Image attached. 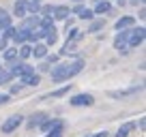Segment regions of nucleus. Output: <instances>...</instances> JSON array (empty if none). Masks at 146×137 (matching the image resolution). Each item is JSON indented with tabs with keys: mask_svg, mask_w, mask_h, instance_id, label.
<instances>
[{
	"mask_svg": "<svg viewBox=\"0 0 146 137\" xmlns=\"http://www.w3.org/2000/svg\"><path fill=\"white\" fill-rule=\"evenodd\" d=\"M82 68H84L82 60H75V62H71V64H58L56 68H52V79H54V82H64V79L78 75Z\"/></svg>",
	"mask_w": 146,
	"mask_h": 137,
	"instance_id": "1",
	"label": "nucleus"
},
{
	"mask_svg": "<svg viewBox=\"0 0 146 137\" xmlns=\"http://www.w3.org/2000/svg\"><path fill=\"white\" fill-rule=\"evenodd\" d=\"M24 122V116L15 114V116H9V118L2 122V126H0V133H5V135H9V133H13L15 128L19 126V124Z\"/></svg>",
	"mask_w": 146,
	"mask_h": 137,
	"instance_id": "2",
	"label": "nucleus"
},
{
	"mask_svg": "<svg viewBox=\"0 0 146 137\" xmlns=\"http://www.w3.org/2000/svg\"><path fill=\"white\" fill-rule=\"evenodd\" d=\"M146 30L144 28H133V30H127V47H137L142 41H144Z\"/></svg>",
	"mask_w": 146,
	"mask_h": 137,
	"instance_id": "3",
	"label": "nucleus"
},
{
	"mask_svg": "<svg viewBox=\"0 0 146 137\" xmlns=\"http://www.w3.org/2000/svg\"><path fill=\"white\" fill-rule=\"evenodd\" d=\"M69 103H71L73 107H82V105H92L95 99H92L90 94H78V96H73V99H69Z\"/></svg>",
	"mask_w": 146,
	"mask_h": 137,
	"instance_id": "4",
	"label": "nucleus"
},
{
	"mask_svg": "<svg viewBox=\"0 0 146 137\" xmlns=\"http://www.w3.org/2000/svg\"><path fill=\"white\" fill-rule=\"evenodd\" d=\"M133 24H135V19H133L131 15H125V17H120L118 22H116V30H127V28H133Z\"/></svg>",
	"mask_w": 146,
	"mask_h": 137,
	"instance_id": "5",
	"label": "nucleus"
},
{
	"mask_svg": "<svg viewBox=\"0 0 146 137\" xmlns=\"http://www.w3.org/2000/svg\"><path fill=\"white\" fill-rule=\"evenodd\" d=\"M69 13H71V11H69V7H54V11H52V17L54 19H69Z\"/></svg>",
	"mask_w": 146,
	"mask_h": 137,
	"instance_id": "6",
	"label": "nucleus"
},
{
	"mask_svg": "<svg viewBox=\"0 0 146 137\" xmlns=\"http://www.w3.org/2000/svg\"><path fill=\"white\" fill-rule=\"evenodd\" d=\"M45 54H47L45 43H35V47L30 49V56H35V58H45Z\"/></svg>",
	"mask_w": 146,
	"mask_h": 137,
	"instance_id": "7",
	"label": "nucleus"
},
{
	"mask_svg": "<svg viewBox=\"0 0 146 137\" xmlns=\"http://www.w3.org/2000/svg\"><path fill=\"white\" fill-rule=\"evenodd\" d=\"M13 13L17 15V17H26V15H28V2H24V0H15Z\"/></svg>",
	"mask_w": 146,
	"mask_h": 137,
	"instance_id": "8",
	"label": "nucleus"
},
{
	"mask_svg": "<svg viewBox=\"0 0 146 137\" xmlns=\"http://www.w3.org/2000/svg\"><path fill=\"white\" fill-rule=\"evenodd\" d=\"M22 82L26 84V86H36V84L41 82V77H39V73H35V71H30V73L22 75Z\"/></svg>",
	"mask_w": 146,
	"mask_h": 137,
	"instance_id": "9",
	"label": "nucleus"
},
{
	"mask_svg": "<svg viewBox=\"0 0 146 137\" xmlns=\"http://www.w3.org/2000/svg\"><path fill=\"white\" fill-rule=\"evenodd\" d=\"M114 47H116V49L127 47V30H118V37L114 39Z\"/></svg>",
	"mask_w": 146,
	"mask_h": 137,
	"instance_id": "10",
	"label": "nucleus"
},
{
	"mask_svg": "<svg viewBox=\"0 0 146 137\" xmlns=\"http://www.w3.org/2000/svg\"><path fill=\"white\" fill-rule=\"evenodd\" d=\"M30 71H32V67H30V64H15V67H13V71H11V75H17V77H22V75L30 73Z\"/></svg>",
	"mask_w": 146,
	"mask_h": 137,
	"instance_id": "11",
	"label": "nucleus"
},
{
	"mask_svg": "<svg viewBox=\"0 0 146 137\" xmlns=\"http://www.w3.org/2000/svg\"><path fill=\"white\" fill-rule=\"evenodd\" d=\"M110 9H112V5H110V0H99L92 13H99V15H103V13H110Z\"/></svg>",
	"mask_w": 146,
	"mask_h": 137,
	"instance_id": "12",
	"label": "nucleus"
},
{
	"mask_svg": "<svg viewBox=\"0 0 146 137\" xmlns=\"http://www.w3.org/2000/svg\"><path fill=\"white\" fill-rule=\"evenodd\" d=\"M137 90H140V86H137V88H129V90H118V92H110V96H112V99H125V96H131V94H135Z\"/></svg>",
	"mask_w": 146,
	"mask_h": 137,
	"instance_id": "13",
	"label": "nucleus"
},
{
	"mask_svg": "<svg viewBox=\"0 0 146 137\" xmlns=\"http://www.w3.org/2000/svg\"><path fill=\"white\" fill-rule=\"evenodd\" d=\"M60 124H64L62 120H43V122H41V131H43V133H47L50 128H54V126H60Z\"/></svg>",
	"mask_w": 146,
	"mask_h": 137,
	"instance_id": "14",
	"label": "nucleus"
},
{
	"mask_svg": "<svg viewBox=\"0 0 146 137\" xmlns=\"http://www.w3.org/2000/svg\"><path fill=\"white\" fill-rule=\"evenodd\" d=\"M133 128H135V124H133V122H127V124H123V126L118 128V133H116V137H127L129 133L133 131Z\"/></svg>",
	"mask_w": 146,
	"mask_h": 137,
	"instance_id": "15",
	"label": "nucleus"
},
{
	"mask_svg": "<svg viewBox=\"0 0 146 137\" xmlns=\"http://www.w3.org/2000/svg\"><path fill=\"white\" fill-rule=\"evenodd\" d=\"M39 26H43L45 30H54V17H52V15H43Z\"/></svg>",
	"mask_w": 146,
	"mask_h": 137,
	"instance_id": "16",
	"label": "nucleus"
},
{
	"mask_svg": "<svg viewBox=\"0 0 146 137\" xmlns=\"http://www.w3.org/2000/svg\"><path fill=\"white\" fill-rule=\"evenodd\" d=\"M75 47H78V45H75V41H73V39H69V41L64 43V47H62V49H60V56L73 54V51H75Z\"/></svg>",
	"mask_w": 146,
	"mask_h": 137,
	"instance_id": "17",
	"label": "nucleus"
},
{
	"mask_svg": "<svg viewBox=\"0 0 146 137\" xmlns=\"http://www.w3.org/2000/svg\"><path fill=\"white\" fill-rule=\"evenodd\" d=\"M7 26H11V15L7 13L5 9H0V30L7 28Z\"/></svg>",
	"mask_w": 146,
	"mask_h": 137,
	"instance_id": "18",
	"label": "nucleus"
},
{
	"mask_svg": "<svg viewBox=\"0 0 146 137\" xmlns=\"http://www.w3.org/2000/svg\"><path fill=\"white\" fill-rule=\"evenodd\" d=\"M103 26H105V19H92V24L88 26V32H92V34H95V32H99Z\"/></svg>",
	"mask_w": 146,
	"mask_h": 137,
	"instance_id": "19",
	"label": "nucleus"
},
{
	"mask_svg": "<svg viewBox=\"0 0 146 137\" xmlns=\"http://www.w3.org/2000/svg\"><path fill=\"white\" fill-rule=\"evenodd\" d=\"M15 58H17V47H9V49H5V60H7V62H13Z\"/></svg>",
	"mask_w": 146,
	"mask_h": 137,
	"instance_id": "20",
	"label": "nucleus"
},
{
	"mask_svg": "<svg viewBox=\"0 0 146 137\" xmlns=\"http://www.w3.org/2000/svg\"><path fill=\"white\" fill-rule=\"evenodd\" d=\"M45 118H47L45 114H35V116L30 118V122H28V126H30V128H32V126H36V124H41Z\"/></svg>",
	"mask_w": 146,
	"mask_h": 137,
	"instance_id": "21",
	"label": "nucleus"
},
{
	"mask_svg": "<svg viewBox=\"0 0 146 137\" xmlns=\"http://www.w3.org/2000/svg\"><path fill=\"white\" fill-rule=\"evenodd\" d=\"M62 128H64V124H60V126H54V128H50L45 137H62Z\"/></svg>",
	"mask_w": 146,
	"mask_h": 137,
	"instance_id": "22",
	"label": "nucleus"
},
{
	"mask_svg": "<svg viewBox=\"0 0 146 137\" xmlns=\"http://www.w3.org/2000/svg\"><path fill=\"white\" fill-rule=\"evenodd\" d=\"M30 49H32L30 45H26V43H22V47H19V49H17V56H19V58H28V56H30Z\"/></svg>",
	"mask_w": 146,
	"mask_h": 137,
	"instance_id": "23",
	"label": "nucleus"
},
{
	"mask_svg": "<svg viewBox=\"0 0 146 137\" xmlns=\"http://www.w3.org/2000/svg\"><path fill=\"white\" fill-rule=\"evenodd\" d=\"M64 94H69V86H64V88H58V90H54L52 94H47L45 99H54V96H64Z\"/></svg>",
	"mask_w": 146,
	"mask_h": 137,
	"instance_id": "24",
	"label": "nucleus"
},
{
	"mask_svg": "<svg viewBox=\"0 0 146 137\" xmlns=\"http://www.w3.org/2000/svg\"><path fill=\"white\" fill-rule=\"evenodd\" d=\"M43 39H45V45H54V43H56V32L54 30H47V34Z\"/></svg>",
	"mask_w": 146,
	"mask_h": 137,
	"instance_id": "25",
	"label": "nucleus"
},
{
	"mask_svg": "<svg viewBox=\"0 0 146 137\" xmlns=\"http://www.w3.org/2000/svg\"><path fill=\"white\" fill-rule=\"evenodd\" d=\"M78 17H80V19H92V17H95V13H92L90 9H86V7H84V11L78 15Z\"/></svg>",
	"mask_w": 146,
	"mask_h": 137,
	"instance_id": "26",
	"label": "nucleus"
},
{
	"mask_svg": "<svg viewBox=\"0 0 146 137\" xmlns=\"http://www.w3.org/2000/svg\"><path fill=\"white\" fill-rule=\"evenodd\" d=\"M11 79V73H7V71H2V68H0V86H2V84H7Z\"/></svg>",
	"mask_w": 146,
	"mask_h": 137,
	"instance_id": "27",
	"label": "nucleus"
},
{
	"mask_svg": "<svg viewBox=\"0 0 146 137\" xmlns=\"http://www.w3.org/2000/svg\"><path fill=\"white\" fill-rule=\"evenodd\" d=\"M67 37H69V39H80V32H78V28H71V30L67 28Z\"/></svg>",
	"mask_w": 146,
	"mask_h": 137,
	"instance_id": "28",
	"label": "nucleus"
},
{
	"mask_svg": "<svg viewBox=\"0 0 146 137\" xmlns=\"http://www.w3.org/2000/svg\"><path fill=\"white\" fill-rule=\"evenodd\" d=\"M9 99H11L9 94H0V103H7V101H9Z\"/></svg>",
	"mask_w": 146,
	"mask_h": 137,
	"instance_id": "29",
	"label": "nucleus"
},
{
	"mask_svg": "<svg viewBox=\"0 0 146 137\" xmlns=\"http://www.w3.org/2000/svg\"><path fill=\"white\" fill-rule=\"evenodd\" d=\"M92 137H108V131H101V133H97V135H92Z\"/></svg>",
	"mask_w": 146,
	"mask_h": 137,
	"instance_id": "30",
	"label": "nucleus"
},
{
	"mask_svg": "<svg viewBox=\"0 0 146 137\" xmlns=\"http://www.w3.org/2000/svg\"><path fill=\"white\" fill-rule=\"evenodd\" d=\"M142 2H144V0H131V5H135V7H137V5H142Z\"/></svg>",
	"mask_w": 146,
	"mask_h": 137,
	"instance_id": "31",
	"label": "nucleus"
},
{
	"mask_svg": "<svg viewBox=\"0 0 146 137\" xmlns=\"http://www.w3.org/2000/svg\"><path fill=\"white\" fill-rule=\"evenodd\" d=\"M32 2H41V0H32Z\"/></svg>",
	"mask_w": 146,
	"mask_h": 137,
	"instance_id": "32",
	"label": "nucleus"
},
{
	"mask_svg": "<svg viewBox=\"0 0 146 137\" xmlns=\"http://www.w3.org/2000/svg\"><path fill=\"white\" fill-rule=\"evenodd\" d=\"M73 2H82V0H73Z\"/></svg>",
	"mask_w": 146,
	"mask_h": 137,
	"instance_id": "33",
	"label": "nucleus"
},
{
	"mask_svg": "<svg viewBox=\"0 0 146 137\" xmlns=\"http://www.w3.org/2000/svg\"><path fill=\"white\" fill-rule=\"evenodd\" d=\"M118 2H123V0H118Z\"/></svg>",
	"mask_w": 146,
	"mask_h": 137,
	"instance_id": "34",
	"label": "nucleus"
}]
</instances>
